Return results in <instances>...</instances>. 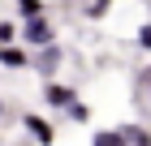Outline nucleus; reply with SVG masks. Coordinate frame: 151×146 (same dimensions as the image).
I'll use <instances>...</instances> for the list:
<instances>
[{"label":"nucleus","instance_id":"2eb2a0df","mask_svg":"<svg viewBox=\"0 0 151 146\" xmlns=\"http://www.w3.org/2000/svg\"><path fill=\"white\" fill-rule=\"evenodd\" d=\"M0 142H4V137H0Z\"/></svg>","mask_w":151,"mask_h":146},{"label":"nucleus","instance_id":"0eeeda50","mask_svg":"<svg viewBox=\"0 0 151 146\" xmlns=\"http://www.w3.org/2000/svg\"><path fill=\"white\" fill-rule=\"evenodd\" d=\"M108 9H112V0H86V17H91V22H99V17H108Z\"/></svg>","mask_w":151,"mask_h":146},{"label":"nucleus","instance_id":"f03ea898","mask_svg":"<svg viewBox=\"0 0 151 146\" xmlns=\"http://www.w3.org/2000/svg\"><path fill=\"white\" fill-rule=\"evenodd\" d=\"M22 129L35 137L39 146H52V142H56V129H52V120H43L39 112H26V116H22Z\"/></svg>","mask_w":151,"mask_h":146},{"label":"nucleus","instance_id":"20e7f679","mask_svg":"<svg viewBox=\"0 0 151 146\" xmlns=\"http://www.w3.org/2000/svg\"><path fill=\"white\" fill-rule=\"evenodd\" d=\"M0 65L4 69H30V52L17 47V43H9V47H0Z\"/></svg>","mask_w":151,"mask_h":146},{"label":"nucleus","instance_id":"f257e3e1","mask_svg":"<svg viewBox=\"0 0 151 146\" xmlns=\"http://www.w3.org/2000/svg\"><path fill=\"white\" fill-rule=\"evenodd\" d=\"M17 39H22L30 52H43V47L56 43V26L47 22V17H26V22L17 26Z\"/></svg>","mask_w":151,"mask_h":146},{"label":"nucleus","instance_id":"423d86ee","mask_svg":"<svg viewBox=\"0 0 151 146\" xmlns=\"http://www.w3.org/2000/svg\"><path fill=\"white\" fill-rule=\"evenodd\" d=\"M91 146H125V142H121V129H95Z\"/></svg>","mask_w":151,"mask_h":146},{"label":"nucleus","instance_id":"7ed1b4c3","mask_svg":"<svg viewBox=\"0 0 151 146\" xmlns=\"http://www.w3.org/2000/svg\"><path fill=\"white\" fill-rule=\"evenodd\" d=\"M43 99H47V108L65 112V108H73V103H78V90L65 86V82H47V86H43Z\"/></svg>","mask_w":151,"mask_h":146},{"label":"nucleus","instance_id":"9b49d317","mask_svg":"<svg viewBox=\"0 0 151 146\" xmlns=\"http://www.w3.org/2000/svg\"><path fill=\"white\" fill-rule=\"evenodd\" d=\"M52 65H56V43L43 47V60H39V73H52Z\"/></svg>","mask_w":151,"mask_h":146},{"label":"nucleus","instance_id":"4468645a","mask_svg":"<svg viewBox=\"0 0 151 146\" xmlns=\"http://www.w3.org/2000/svg\"><path fill=\"white\" fill-rule=\"evenodd\" d=\"M0 116H4V99H0Z\"/></svg>","mask_w":151,"mask_h":146},{"label":"nucleus","instance_id":"6e6552de","mask_svg":"<svg viewBox=\"0 0 151 146\" xmlns=\"http://www.w3.org/2000/svg\"><path fill=\"white\" fill-rule=\"evenodd\" d=\"M17 13H22V22L26 17H43V0H17Z\"/></svg>","mask_w":151,"mask_h":146},{"label":"nucleus","instance_id":"9d476101","mask_svg":"<svg viewBox=\"0 0 151 146\" xmlns=\"http://www.w3.org/2000/svg\"><path fill=\"white\" fill-rule=\"evenodd\" d=\"M9 43H17V26H13V22H0V47H9Z\"/></svg>","mask_w":151,"mask_h":146},{"label":"nucleus","instance_id":"ddd939ff","mask_svg":"<svg viewBox=\"0 0 151 146\" xmlns=\"http://www.w3.org/2000/svg\"><path fill=\"white\" fill-rule=\"evenodd\" d=\"M138 86H142V90H151V69H147V73L138 78Z\"/></svg>","mask_w":151,"mask_h":146},{"label":"nucleus","instance_id":"39448f33","mask_svg":"<svg viewBox=\"0 0 151 146\" xmlns=\"http://www.w3.org/2000/svg\"><path fill=\"white\" fill-rule=\"evenodd\" d=\"M121 142L125 146H151V129L147 125H121Z\"/></svg>","mask_w":151,"mask_h":146},{"label":"nucleus","instance_id":"1a4fd4ad","mask_svg":"<svg viewBox=\"0 0 151 146\" xmlns=\"http://www.w3.org/2000/svg\"><path fill=\"white\" fill-rule=\"evenodd\" d=\"M65 116H69L73 125H86V120H91V108H86V103L78 99V103H73V108H65Z\"/></svg>","mask_w":151,"mask_h":146},{"label":"nucleus","instance_id":"f8f14e48","mask_svg":"<svg viewBox=\"0 0 151 146\" xmlns=\"http://www.w3.org/2000/svg\"><path fill=\"white\" fill-rule=\"evenodd\" d=\"M134 39H138V47H142V52H151V22H142Z\"/></svg>","mask_w":151,"mask_h":146}]
</instances>
